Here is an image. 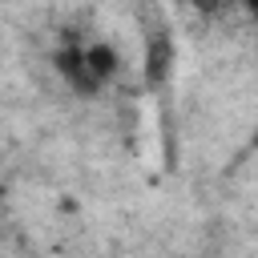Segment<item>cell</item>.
Wrapping results in <instances>:
<instances>
[{
    "instance_id": "cell-1",
    "label": "cell",
    "mask_w": 258,
    "mask_h": 258,
    "mask_svg": "<svg viewBox=\"0 0 258 258\" xmlns=\"http://www.w3.org/2000/svg\"><path fill=\"white\" fill-rule=\"evenodd\" d=\"M56 73L81 93V97H93V93H101V81L93 77V69H89V60H85V48L81 44H64L56 56Z\"/></svg>"
},
{
    "instance_id": "cell-2",
    "label": "cell",
    "mask_w": 258,
    "mask_h": 258,
    "mask_svg": "<svg viewBox=\"0 0 258 258\" xmlns=\"http://www.w3.org/2000/svg\"><path fill=\"white\" fill-rule=\"evenodd\" d=\"M85 60H89V69H93V77H97L101 85H109V81L117 77V69H121V56H117V48H113V44H105V40H97V44H85Z\"/></svg>"
},
{
    "instance_id": "cell-3",
    "label": "cell",
    "mask_w": 258,
    "mask_h": 258,
    "mask_svg": "<svg viewBox=\"0 0 258 258\" xmlns=\"http://www.w3.org/2000/svg\"><path fill=\"white\" fill-rule=\"evenodd\" d=\"M169 60H173L169 44H165V40H153V44H149V60H145V81H149L153 89L169 77Z\"/></svg>"
},
{
    "instance_id": "cell-4",
    "label": "cell",
    "mask_w": 258,
    "mask_h": 258,
    "mask_svg": "<svg viewBox=\"0 0 258 258\" xmlns=\"http://www.w3.org/2000/svg\"><path fill=\"white\" fill-rule=\"evenodd\" d=\"M246 4H250V8H254V16H258V0H246Z\"/></svg>"
}]
</instances>
